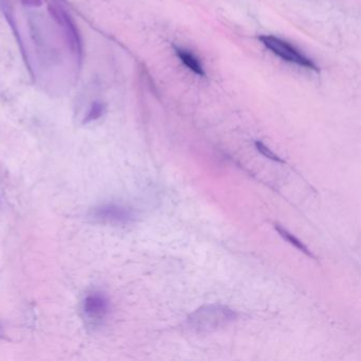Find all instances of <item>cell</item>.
<instances>
[{"mask_svg":"<svg viewBox=\"0 0 361 361\" xmlns=\"http://www.w3.org/2000/svg\"><path fill=\"white\" fill-rule=\"evenodd\" d=\"M238 319V312L221 304H210L192 312L185 326L192 333L209 334L219 331Z\"/></svg>","mask_w":361,"mask_h":361,"instance_id":"1","label":"cell"},{"mask_svg":"<svg viewBox=\"0 0 361 361\" xmlns=\"http://www.w3.org/2000/svg\"><path fill=\"white\" fill-rule=\"evenodd\" d=\"M259 41L272 54H276L285 62L291 63V64H295L298 66L310 69V71H319L318 67L312 60L306 58L299 50L295 49L293 46H291L287 42L283 41L279 37H271V35H264V37H259Z\"/></svg>","mask_w":361,"mask_h":361,"instance_id":"2","label":"cell"},{"mask_svg":"<svg viewBox=\"0 0 361 361\" xmlns=\"http://www.w3.org/2000/svg\"><path fill=\"white\" fill-rule=\"evenodd\" d=\"M90 217L96 223L111 226H124L133 223L135 214L130 208L122 206V204H105L92 209Z\"/></svg>","mask_w":361,"mask_h":361,"instance_id":"3","label":"cell"},{"mask_svg":"<svg viewBox=\"0 0 361 361\" xmlns=\"http://www.w3.org/2000/svg\"><path fill=\"white\" fill-rule=\"evenodd\" d=\"M109 300L102 293H90L84 301V312L92 321H101L109 312Z\"/></svg>","mask_w":361,"mask_h":361,"instance_id":"4","label":"cell"},{"mask_svg":"<svg viewBox=\"0 0 361 361\" xmlns=\"http://www.w3.org/2000/svg\"><path fill=\"white\" fill-rule=\"evenodd\" d=\"M175 51H176L177 56L180 59L181 62H183L190 71H193L194 73L200 75V77H204V75H206L202 63L200 62V60H198L191 51H188V50L179 47H175Z\"/></svg>","mask_w":361,"mask_h":361,"instance_id":"5","label":"cell"},{"mask_svg":"<svg viewBox=\"0 0 361 361\" xmlns=\"http://www.w3.org/2000/svg\"><path fill=\"white\" fill-rule=\"evenodd\" d=\"M274 228H276L278 233L280 234V235L282 236L285 240L290 243V244L293 245V246H295L298 250L302 251V252L305 253V255H308V257H314V255L310 252V249H308L307 247H306L305 245H304L303 243L299 240V238H295L293 234H291L290 232L287 231L285 228L281 227V225H279V224H276V225H274Z\"/></svg>","mask_w":361,"mask_h":361,"instance_id":"6","label":"cell"},{"mask_svg":"<svg viewBox=\"0 0 361 361\" xmlns=\"http://www.w3.org/2000/svg\"><path fill=\"white\" fill-rule=\"evenodd\" d=\"M104 113V105L100 102L94 103L88 111L87 116L85 118V122L96 121L100 119Z\"/></svg>","mask_w":361,"mask_h":361,"instance_id":"7","label":"cell"},{"mask_svg":"<svg viewBox=\"0 0 361 361\" xmlns=\"http://www.w3.org/2000/svg\"><path fill=\"white\" fill-rule=\"evenodd\" d=\"M255 147H257V151H259L264 157L268 158V159L272 160V161L281 162V164L284 162L278 155H276L269 147H266L264 143H262L261 141H257V142H255Z\"/></svg>","mask_w":361,"mask_h":361,"instance_id":"8","label":"cell"}]
</instances>
